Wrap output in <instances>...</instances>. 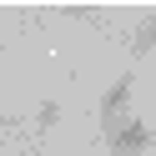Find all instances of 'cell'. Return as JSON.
<instances>
[{
    "instance_id": "6da1fadb",
    "label": "cell",
    "mask_w": 156,
    "mask_h": 156,
    "mask_svg": "<svg viewBox=\"0 0 156 156\" xmlns=\"http://www.w3.org/2000/svg\"><path fill=\"white\" fill-rule=\"evenodd\" d=\"M131 96H136V71L116 76V81L101 91V101H96V111H101V131H111V126H121V121H126V106H131Z\"/></svg>"
},
{
    "instance_id": "7a4b0ae2",
    "label": "cell",
    "mask_w": 156,
    "mask_h": 156,
    "mask_svg": "<svg viewBox=\"0 0 156 156\" xmlns=\"http://www.w3.org/2000/svg\"><path fill=\"white\" fill-rule=\"evenodd\" d=\"M106 146H111L116 156H141V151H151V126H146L141 116H126L121 126L106 131Z\"/></svg>"
},
{
    "instance_id": "3957f363",
    "label": "cell",
    "mask_w": 156,
    "mask_h": 156,
    "mask_svg": "<svg viewBox=\"0 0 156 156\" xmlns=\"http://www.w3.org/2000/svg\"><path fill=\"white\" fill-rule=\"evenodd\" d=\"M126 51H131L136 61L156 51V15H151V20H141V25H136V35H131V41H126Z\"/></svg>"
},
{
    "instance_id": "277c9868",
    "label": "cell",
    "mask_w": 156,
    "mask_h": 156,
    "mask_svg": "<svg viewBox=\"0 0 156 156\" xmlns=\"http://www.w3.org/2000/svg\"><path fill=\"white\" fill-rule=\"evenodd\" d=\"M35 126H41V131L61 126V106H55V101H41V106H35Z\"/></svg>"
},
{
    "instance_id": "5b68a950",
    "label": "cell",
    "mask_w": 156,
    "mask_h": 156,
    "mask_svg": "<svg viewBox=\"0 0 156 156\" xmlns=\"http://www.w3.org/2000/svg\"><path fill=\"white\" fill-rule=\"evenodd\" d=\"M0 126H5V116H0Z\"/></svg>"
}]
</instances>
